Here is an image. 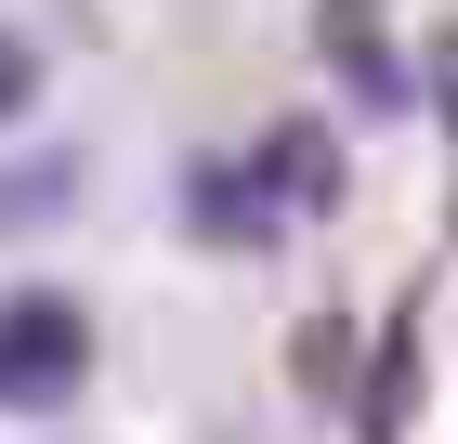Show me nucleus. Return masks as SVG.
<instances>
[{"mask_svg": "<svg viewBox=\"0 0 458 444\" xmlns=\"http://www.w3.org/2000/svg\"><path fill=\"white\" fill-rule=\"evenodd\" d=\"M66 379H79V314L66 301H13L0 314V406H27V392L53 406Z\"/></svg>", "mask_w": 458, "mask_h": 444, "instance_id": "f257e3e1", "label": "nucleus"}, {"mask_svg": "<svg viewBox=\"0 0 458 444\" xmlns=\"http://www.w3.org/2000/svg\"><path fill=\"white\" fill-rule=\"evenodd\" d=\"M39 92V66H27V39H0V118H13V105Z\"/></svg>", "mask_w": 458, "mask_h": 444, "instance_id": "f03ea898", "label": "nucleus"}]
</instances>
